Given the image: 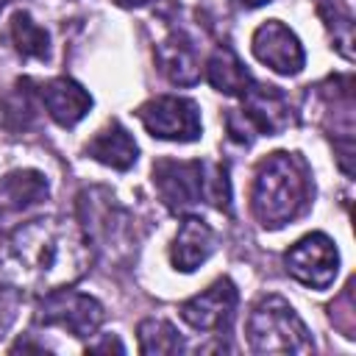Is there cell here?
I'll return each mask as SVG.
<instances>
[{"label": "cell", "mask_w": 356, "mask_h": 356, "mask_svg": "<svg viewBox=\"0 0 356 356\" xmlns=\"http://www.w3.org/2000/svg\"><path fill=\"white\" fill-rule=\"evenodd\" d=\"M11 42L19 56L25 58H47L50 53V36L42 25L31 19L28 11H17L11 17Z\"/></svg>", "instance_id": "cell-17"}, {"label": "cell", "mask_w": 356, "mask_h": 356, "mask_svg": "<svg viewBox=\"0 0 356 356\" xmlns=\"http://www.w3.org/2000/svg\"><path fill=\"white\" fill-rule=\"evenodd\" d=\"M156 61L161 67V72L178 83V86H192L200 78V58L197 50L192 44V39H186L184 33L172 31L167 39L159 42L156 47Z\"/></svg>", "instance_id": "cell-13"}, {"label": "cell", "mask_w": 356, "mask_h": 356, "mask_svg": "<svg viewBox=\"0 0 356 356\" xmlns=\"http://www.w3.org/2000/svg\"><path fill=\"white\" fill-rule=\"evenodd\" d=\"M89 350H117V353H122L125 348H122V342H120V339L108 337V339H103V342H97V345H89Z\"/></svg>", "instance_id": "cell-20"}, {"label": "cell", "mask_w": 356, "mask_h": 356, "mask_svg": "<svg viewBox=\"0 0 356 356\" xmlns=\"http://www.w3.org/2000/svg\"><path fill=\"white\" fill-rule=\"evenodd\" d=\"M153 184L172 211H186L209 200L220 211H231V186L222 164L161 159L153 164Z\"/></svg>", "instance_id": "cell-3"}, {"label": "cell", "mask_w": 356, "mask_h": 356, "mask_svg": "<svg viewBox=\"0 0 356 356\" xmlns=\"http://www.w3.org/2000/svg\"><path fill=\"white\" fill-rule=\"evenodd\" d=\"M248 342L256 353H309L312 337L298 312L281 298H261L248 317Z\"/></svg>", "instance_id": "cell-4"}, {"label": "cell", "mask_w": 356, "mask_h": 356, "mask_svg": "<svg viewBox=\"0 0 356 356\" xmlns=\"http://www.w3.org/2000/svg\"><path fill=\"white\" fill-rule=\"evenodd\" d=\"M312 197V181L306 161L298 153H270L253 181L250 203L253 214L264 228H281L292 220H298Z\"/></svg>", "instance_id": "cell-2"}, {"label": "cell", "mask_w": 356, "mask_h": 356, "mask_svg": "<svg viewBox=\"0 0 356 356\" xmlns=\"http://www.w3.org/2000/svg\"><path fill=\"white\" fill-rule=\"evenodd\" d=\"M250 47H253V56L278 75H298L306 64V53L298 36L281 19L261 22L250 39Z\"/></svg>", "instance_id": "cell-9"}, {"label": "cell", "mask_w": 356, "mask_h": 356, "mask_svg": "<svg viewBox=\"0 0 356 356\" xmlns=\"http://www.w3.org/2000/svg\"><path fill=\"white\" fill-rule=\"evenodd\" d=\"M139 120L156 139L195 142L200 136V108L197 103L175 95H161L139 106Z\"/></svg>", "instance_id": "cell-6"}, {"label": "cell", "mask_w": 356, "mask_h": 356, "mask_svg": "<svg viewBox=\"0 0 356 356\" xmlns=\"http://www.w3.org/2000/svg\"><path fill=\"white\" fill-rule=\"evenodd\" d=\"M206 78L217 92L234 95V97H242L248 92V86L253 83L250 72L245 70V64L236 58V53L231 47H217L211 53L209 67H206Z\"/></svg>", "instance_id": "cell-16"}, {"label": "cell", "mask_w": 356, "mask_h": 356, "mask_svg": "<svg viewBox=\"0 0 356 356\" xmlns=\"http://www.w3.org/2000/svg\"><path fill=\"white\" fill-rule=\"evenodd\" d=\"M39 323L58 325L72 337H89L103 323V306L72 289H53L39 306Z\"/></svg>", "instance_id": "cell-8"}, {"label": "cell", "mask_w": 356, "mask_h": 356, "mask_svg": "<svg viewBox=\"0 0 356 356\" xmlns=\"http://www.w3.org/2000/svg\"><path fill=\"white\" fill-rule=\"evenodd\" d=\"M236 6H242V8H259V6H264V3H270V0H234Z\"/></svg>", "instance_id": "cell-21"}, {"label": "cell", "mask_w": 356, "mask_h": 356, "mask_svg": "<svg viewBox=\"0 0 356 356\" xmlns=\"http://www.w3.org/2000/svg\"><path fill=\"white\" fill-rule=\"evenodd\" d=\"M284 261H286L289 275L295 281H300L303 286H312V289L331 286L337 278V270H339V253H337L334 242L320 231L298 239L286 250Z\"/></svg>", "instance_id": "cell-7"}, {"label": "cell", "mask_w": 356, "mask_h": 356, "mask_svg": "<svg viewBox=\"0 0 356 356\" xmlns=\"http://www.w3.org/2000/svg\"><path fill=\"white\" fill-rule=\"evenodd\" d=\"M117 6H122V8H136V6H145V3H150V0H114Z\"/></svg>", "instance_id": "cell-22"}, {"label": "cell", "mask_w": 356, "mask_h": 356, "mask_svg": "<svg viewBox=\"0 0 356 356\" xmlns=\"http://www.w3.org/2000/svg\"><path fill=\"white\" fill-rule=\"evenodd\" d=\"M139 350L142 353H178L184 339L167 320H142L139 323Z\"/></svg>", "instance_id": "cell-18"}, {"label": "cell", "mask_w": 356, "mask_h": 356, "mask_svg": "<svg viewBox=\"0 0 356 356\" xmlns=\"http://www.w3.org/2000/svg\"><path fill=\"white\" fill-rule=\"evenodd\" d=\"M214 250V231L197 220V217H186L172 239L170 248V259L175 264V270L181 273H192L195 267H200Z\"/></svg>", "instance_id": "cell-14"}, {"label": "cell", "mask_w": 356, "mask_h": 356, "mask_svg": "<svg viewBox=\"0 0 356 356\" xmlns=\"http://www.w3.org/2000/svg\"><path fill=\"white\" fill-rule=\"evenodd\" d=\"M42 103H44L47 114L61 128H72L92 108L89 92L81 83H75L72 78H53V81H47L42 86Z\"/></svg>", "instance_id": "cell-12"}, {"label": "cell", "mask_w": 356, "mask_h": 356, "mask_svg": "<svg viewBox=\"0 0 356 356\" xmlns=\"http://www.w3.org/2000/svg\"><path fill=\"white\" fill-rule=\"evenodd\" d=\"M0 264L6 281L53 292L86 275L92 248L86 234L72 220L39 217L11 234Z\"/></svg>", "instance_id": "cell-1"}, {"label": "cell", "mask_w": 356, "mask_h": 356, "mask_svg": "<svg viewBox=\"0 0 356 356\" xmlns=\"http://www.w3.org/2000/svg\"><path fill=\"white\" fill-rule=\"evenodd\" d=\"M317 11L328 25L337 50L350 61L353 58V17L348 11H342V6L337 0H317Z\"/></svg>", "instance_id": "cell-19"}, {"label": "cell", "mask_w": 356, "mask_h": 356, "mask_svg": "<svg viewBox=\"0 0 356 356\" xmlns=\"http://www.w3.org/2000/svg\"><path fill=\"white\" fill-rule=\"evenodd\" d=\"M86 153H89L95 161L106 164V167L128 170V167H134L139 147H136L134 136H131L117 120H111L103 131H97V134L92 136V142L86 145Z\"/></svg>", "instance_id": "cell-15"}, {"label": "cell", "mask_w": 356, "mask_h": 356, "mask_svg": "<svg viewBox=\"0 0 356 356\" xmlns=\"http://www.w3.org/2000/svg\"><path fill=\"white\" fill-rule=\"evenodd\" d=\"M242 100H245V106L234 108L225 117L231 139H236L242 145H250L256 136H264V134L273 136V134L284 131L292 120L289 100L278 86L250 83L248 92L242 95Z\"/></svg>", "instance_id": "cell-5"}, {"label": "cell", "mask_w": 356, "mask_h": 356, "mask_svg": "<svg viewBox=\"0 0 356 356\" xmlns=\"http://www.w3.org/2000/svg\"><path fill=\"white\" fill-rule=\"evenodd\" d=\"M47 197V181L36 170H14L0 181V231L17 225Z\"/></svg>", "instance_id": "cell-11"}, {"label": "cell", "mask_w": 356, "mask_h": 356, "mask_svg": "<svg viewBox=\"0 0 356 356\" xmlns=\"http://www.w3.org/2000/svg\"><path fill=\"white\" fill-rule=\"evenodd\" d=\"M3 6H6V0H0V11H3Z\"/></svg>", "instance_id": "cell-23"}, {"label": "cell", "mask_w": 356, "mask_h": 356, "mask_svg": "<svg viewBox=\"0 0 356 356\" xmlns=\"http://www.w3.org/2000/svg\"><path fill=\"white\" fill-rule=\"evenodd\" d=\"M236 286L231 278H220L214 281L206 292L189 298L186 303H181V317L197 328V331H228L231 320H234V312H236Z\"/></svg>", "instance_id": "cell-10"}]
</instances>
